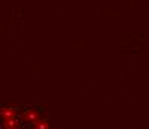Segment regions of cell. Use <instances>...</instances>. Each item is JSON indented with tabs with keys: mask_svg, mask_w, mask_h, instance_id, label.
Masks as SVG:
<instances>
[{
	"mask_svg": "<svg viewBox=\"0 0 149 129\" xmlns=\"http://www.w3.org/2000/svg\"><path fill=\"white\" fill-rule=\"evenodd\" d=\"M2 114H3V119H9V117H15V111L14 108H3Z\"/></svg>",
	"mask_w": 149,
	"mask_h": 129,
	"instance_id": "obj_2",
	"label": "cell"
},
{
	"mask_svg": "<svg viewBox=\"0 0 149 129\" xmlns=\"http://www.w3.org/2000/svg\"><path fill=\"white\" fill-rule=\"evenodd\" d=\"M35 129H48V123L45 120H38V122L35 123Z\"/></svg>",
	"mask_w": 149,
	"mask_h": 129,
	"instance_id": "obj_3",
	"label": "cell"
},
{
	"mask_svg": "<svg viewBox=\"0 0 149 129\" xmlns=\"http://www.w3.org/2000/svg\"><path fill=\"white\" fill-rule=\"evenodd\" d=\"M24 119L27 120V122H32V123H36L38 120H39V116L36 111H33V110H29V111H26V114H24Z\"/></svg>",
	"mask_w": 149,
	"mask_h": 129,
	"instance_id": "obj_1",
	"label": "cell"
}]
</instances>
